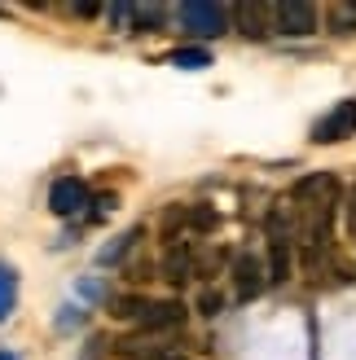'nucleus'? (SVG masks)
<instances>
[{"instance_id":"obj_6","label":"nucleus","mask_w":356,"mask_h":360,"mask_svg":"<svg viewBox=\"0 0 356 360\" xmlns=\"http://www.w3.org/2000/svg\"><path fill=\"white\" fill-rule=\"evenodd\" d=\"M49 207H53V215H80L88 207V185L80 176H58L49 189Z\"/></svg>"},{"instance_id":"obj_7","label":"nucleus","mask_w":356,"mask_h":360,"mask_svg":"<svg viewBox=\"0 0 356 360\" xmlns=\"http://www.w3.org/2000/svg\"><path fill=\"white\" fill-rule=\"evenodd\" d=\"M136 326L141 330H176V326H185V308L176 299H146L141 303V316H136Z\"/></svg>"},{"instance_id":"obj_16","label":"nucleus","mask_w":356,"mask_h":360,"mask_svg":"<svg viewBox=\"0 0 356 360\" xmlns=\"http://www.w3.org/2000/svg\"><path fill=\"white\" fill-rule=\"evenodd\" d=\"M163 22V9L158 5H136V27H158Z\"/></svg>"},{"instance_id":"obj_12","label":"nucleus","mask_w":356,"mask_h":360,"mask_svg":"<svg viewBox=\"0 0 356 360\" xmlns=\"http://www.w3.org/2000/svg\"><path fill=\"white\" fill-rule=\"evenodd\" d=\"M136 238H141L136 229H132V233H123V238H115V246H106V250H101V264H119V259L136 246Z\"/></svg>"},{"instance_id":"obj_2","label":"nucleus","mask_w":356,"mask_h":360,"mask_svg":"<svg viewBox=\"0 0 356 360\" xmlns=\"http://www.w3.org/2000/svg\"><path fill=\"white\" fill-rule=\"evenodd\" d=\"M176 18H181V27L189 35H198V40H216V35L229 31V9L211 5V0H189V5L176 9Z\"/></svg>"},{"instance_id":"obj_18","label":"nucleus","mask_w":356,"mask_h":360,"mask_svg":"<svg viewBox=\"0 0 356 360\" xmlns=\"http://www.w3.org/2000/svg\"><path fill=\"white\" fill-rule=\"evenodd\" d=\"M348 233H352V242H356V185H352V198H348Z\"/></svg>"},{"instance_id":"obj_1","label":"nucleus","mask_w":356,"mask_h":360,"mask_svg":"<svg viewBox=\"0 0 356 360\" xmlns=\"http://www.w3.org/2000/svg\"><path fill=\"white\" fill-rule=\"evenodd\" d=\"M295 202V242L308 268H317L330 255V238H334V215L343 202V185L334 172H312L291 189Z\"/></svg>"},{"instance_id":"obj_14","label":"nucleus","mask_w":356,"mask_h":360,"mask_svg":"<svg viewBox=\"0 0 356 360\" xmlns=\"http://www.w3.org/2000/svg\"><path fill=\"white\" fill-rule=\"evenodd\" d=\"M110 22L119 31H136V5H115L110 9Z\"/></svg>"},{"instance_id":"obj_17","label":"nucleus","mask_w":356,"mask_h":360,"mask_svg":"<svg viewBox=\"0 0 356 360\" xmlns=\"http://www.w3.org/2000/svg\"><path fill=\"white\" fill-rule=\"evenodd\" d=\"M339 27H356V9H352V5L334 9V31H339Z\"/></svg>"},{"instance_id":"obj_3","label":"nucleus","mask_w":356,"mask_h":360,"mask_svg":"<svg viewBox=\"0 0 356 360\" xmlns=\"http://www.w3.org/2000/svg\"><path fill=\"white\" fill-rule=\"evenodd\" d=\"M356 136V101H339L330 115H322L312 123V141L317 146H334V141Z\"/></svg>"},{"instance_id":"obj_9","label":"nucleus","mask_w":356,"mask_h":360,"mask_svg":"<svg viewBox=\"0 0 356 360\" xmlns=\"http://www.w3.org/2000/svg\"><path fill=\"white\" fill-rule=\"evenodd\" d=\"M193 273H198V264H193V250H189V242L172 238V242H167V255H163V277L181 285V281H189Z\"/></svg>"},{"instance_id":"obj_13","label":"nucleus","mask_w":356,"mask_h":360,"mask_svg":"<svg viewBox=\"0 0 356 360\" xmlns=\"http://www.w3.org/2000/svg\"><path fill=\"white\" fill-rule=\"evenodd\" d=\"M220 308H224V295L220 290H211V285H207V290H198V312L203 316H220Z\"/></svg>"},{"instance_id":"obj_11","label":"nucleus","mask_w":356,"mask_h":360,"mask_svg":"<svg viewBox=\"0 0 356 360\" xmlns=\"http://www.w3.org/2000/svg\"><path fill=\"white\" fill-rule=\"evenodd\" d=\"M172 66H181V70H207L211 66V53L207 49H176L172 53Z\"/></svg>"},{"instance_id":"obj_8","label":"nucleus","mask_w":356,"mask_h":360,"mask_svg":"<svg viewBox=\"0 0 356 360\" xmlns=\"http://www.w3.org/2000/svg\"><path fill=\"white\" fill-rule=\"evenodd\" d=\"M229 18L251 35V40H260V35H269V27H273V5H255V0H242V5H234L229 9Z\"/></svg>"},{"instance_id":"obj_15","label":"nucleus","mask_w":356,"mask_h":360,"mask_svg":"<svg viewBox=\"0 0 356 360\" xmlns=\"http://www.w3.org/2000/svg\"><path fill=\"white\" fill-rule=\"evenodd\" d=\"M189 229H216V211L211 207H189Z\"/></svg>"},{"instance_id":"obj_19","label":"nucleus","mask_w":356,"mask_h":360,"mask_svg":"<svg viewBox=\"0 0 356 360\" xmlns=\"http://www.w3.org/2000/svg\"><path fill=\"white\" fill-rule=\"evenodd\" d=\"M0 360H18V356H13V352H0Z\"/></svg>"},{"instance_id":"obj_5","label":"nucleus","mask_w":356,"mask_h":360,"mask_svg":"<svg viewBox=\"0 0 356 360\" xmlns=\"http://www.w3.org/2000/svg\"><path fill=\"white\" fill-rule=\"evenodd\" d=\"M273 27L281 35H312L317 31V9L308 0H277L273 5Z\"/></svg>"},{"instance_id":"obj_4","label":"nucleus","mask_w":356,"mask_h":360,"mask_svg":"<svg viewBox=\"0 0 356 360\" xmlns=\"http://www.w3.org/2000/svg\"><path fill=\"white\" fill-rule=\"evenodd\" d=\"M264 290H269V268H264V259L260 255H238L234 259V295L242 303H251Z\"/></svg>"},{"instance_id":"obj_10","label":"nucleus","mask_w":356,"mask_h":360,"mask_svg":"<svg viewBox=\"0 0 356 360\" xmlns=\"http://www.w3.org/2000/svg\"><path fill=\"white\" fill-rule=\"evenodd\" d=\"M13 303H18V273L9 264H0V321L13 312Z\"/></svg>"}]
</instances>
